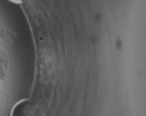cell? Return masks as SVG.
I'll list each match as a JSON object with an SVG mask.
<instances>
[{"mask_svg": "<svg viewBox=\"0 0 146 116\" xmlns=\"http://www.w3.org/2000/svg\"><path fill=\"white\" fill-rule=\"evenodd\" d=\"M28 103L27 102H21L15 106L12 113V116H27Z\"/></svg>", "mask_w": 146, "mask_h": 116, "instance_id": "obj_1", "label": "cell"}]
</instances>
